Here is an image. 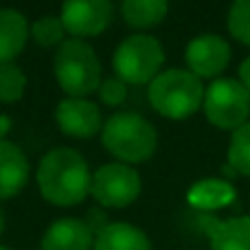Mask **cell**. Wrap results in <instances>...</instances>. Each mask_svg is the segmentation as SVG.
<instances>
[{"instance_id": "7c38bea8", "label": "cell", "mask_w": 250, "mask_h": 250, "mask_svg": "<svg viewBox=\"0 0 250 250\" xmlns=\"http://www.w3.org/2000/svg\"><path fill=\"white\" fill-rule=\"evenodd\" d=\"M29 180V160L11 141L0 138V200L18 195Z\"/></svg>"}, {"instance_id": "603a6c76", "label": "cell", "mask_w": 250, "mask_h": 250, "mask_svg": "<svg viewBox=\"0 0 250 250\" xmlns=\"http://www.w3.org/2000/svg\"><path fill=\"white\" fill-rule=\"evenodd\" d=\"M239 82H242V86L250 92V55L242 62V66H239Z\"/></svg>"}, {"instance_id": "d4e9b609", "label": "cell", "mask_w": 250, "mask_h": 250, "mask_svg": "<svg viewBox=\"0 0 250 250\" xmlns=\"http://www.w3.org/2000/svg\"><path fill=\"white\" fill-rule=\"evenodd\" d=\"M0 250H11V248H4V246H0Z\"/></svg>"}, {"instance_id": "6da1fadb", "label": "cell", "mask_w": 250, "mask_h": 250, "mask_svg": "<svg viewBox=\"0 0 250 250\" xmlns=\"http://www.w3.org/2000/svg\"><path fill=\"white\" fill-rule=\"evenodd\" d=\"M90 180L86 160L68 147L48 151L38 167L40 193L57 207L79 204L90 193Z\"/></svg>"}, {"instance_id": "30bf717a", "label": "cell", "mask_w": 250, "mask_h": 250, "mask_svg": "<svg viewBox=\"0 0 250 250\" xmlns=\"http://www.w3.org/2000/svg\"><path fill=\"white\" fill-rule=\"evenodd\" d=\"M57 125L73 138H92L101 127V112L92 101L68 97L55 110Z\"/></svg>"}, {"instance_id": "ac0fdd59", "label": "cell", "mask_w": 250, "mask_h": 250, "mask_svg": "<svg viewBox=\"0 0 250 250\" xmlns=\"http://www.w3.org/2000/svg\"><path fill=\"white\" fill-rule=\"evenodd\" d=\"M229 163L242 176H250V121L235 129L229 145Z\"/></svg>"}, {"instance_id": "4fadbf2b", "label": "cell", "mask_w": 250, "mask_h": 250, "mask_svg": "<svg viewBox=\"0 0 250 250\" xmlns=\"http://www.w3.org/2000/svg\"><path fill=\"white\" fill-rule=\"evenodd\" d=\"M29 24L26 18L16 9L0 11V64L13 62L26 46Z\"/></svg>"}, {"instance_id": "52a82bcc", "label": "cell", "mask_w": 250, "mask_h": 250, "mask_svg": "<svg viewBox=\"0 0 250 250\" xmlns=\"http://www.w3.org/2000/svg\"><path fill=\"white\" fill-rule=\"evenodd\" d=\"M90 193L101 207L123 208L141 193V176L125 163H110L95 171L90 180Z\"/></svg>"}, {"instance_id": "9c48e42d", "label": "cell", "mask_w": 250, "mask_h": 250, "mask_svg": "<svg viewBox=\"0 0 250 250\" xmlns=\"http://www.w3.org/2000/svg\"><path fill=\"white\" fill-rule=\"evenodd\" d=\"M185 60L198 79L217 77L230 60V46L220 35H200L189 42Z\"/></svg>"}, {"instance_id": "7402d4cb", "label": "cell", "mask_w": 250, "mask_h": 250, "mask_svg": "<svg viewBox=\"0 0 250 250\" xmlns=\"http://www.w3.org/2000/svg\"><path fill=\"white\" fill-rule=\"evenodd\" d=\"M99 97L105 105H119L125 101L127 97V88H125V82H121L119 77H110L105 82H101L99 86Z\"/></svg>"}, {"instance_id": "9a60e30c", "label": "cell", "mask_w": 250, "mask_h": 250, "mask_svg": "<svg viewBox=\"0 0 250 250\" xmlns=\"http://www.w3.org/2000/svg\"><path fill=\"white\" fill-rule=\"evenodd\" d=\"M213 250H250V215L215 220L208 226Z\"/></svg>"}, {"instance_id": "5b68a950", "label": "cell", "mask_w": 250, "mask_h": 250, "mask_svg": "<svg viewBox=\"0 0 250 250\" xmlns=\"http://www.w3.org/2000/svg\"><path fill=\"white\" fill-rule=\"evenodd\" d=\"M165 62L163 44L151 35H129L114 53V70L125 83H151Z\"/></svg>"}, {"instance_id": "d6986e66", "label": "cell", "mask_w": 250, "mask_h": 250, "mask_svg": "<svg viewBox=\"0 0 250 250\" xmlns=\"http://www.w3.org/2000/svg\"><path fill=\"white\" fill-rule=\"evenodd\" d=\"M26 88V77L13 62L0 64V101L2 104H16L22 99Z\"/></svg>"}, {"instance_id": "8992f818", "label": "cell", "mask_w": 250, "mask_h": 250, "mask_svg": "<svg viewBox=\"0 0 250 250\" xmlns=\"http://www.w3.org/2000/svg\"><path fill=\"white\" fill-rule=\"evenodd\" d=\"M204 114L220 129H237L248 121L250 92L237 79H215L204 92Z\"/></svg>"}, {"instance_id": "5bb4252c", "label": "cell", "mask_w": 250, "mask_h": 250, "mask_svg": "<svg viewBox=\"0 0 250 250\" xmlns=\"http://www.w3.org/2000/svg\"><path fill=\"white\" fill-rule=\"evenodd\" d=\"M95 250H151V244L141 229L127 222H112L97 233Z\"/></svg>"}, {"instance_id": "cb8c5ba5", "label": "cell", "mask_w": 250, "mask_h": 250, "mask_svg": "<svg viewBox=\"0 0 250 250\" xmlns=\"http://www.w3.org/2000/svg\"><path fill=\"white\" fill-rule=\"evenodd\" d=\"M2 230H4V213L0 208V235H2Z\"/></svg>"}, {"instance_id": "7a4b0ae2", "label": "cell", "mask_w": 250, "mask_h": 250, "mask_svg": "<svg viewBox=\"0 0 250 250\" xmlns=\"http://www.w3.org/2000/svg\"><path fill=\"white\" fill-rule=\"evenodd\" d=\"M149 104L167 119H189L204 101V88L191 70H165L149 83Z\"/></svg>"}, {"instance_id": "2e32d148", "label": "cell", "mask_w": 250, "mask_h": 250, "mask_svg": "<svg viewBox=\"0 0 250 250\" xmlns=\"http://www.w3.org/2000/svg\"><path fill=\"white\" fill-rule=\"evenodd\" d=\"M167 0H123L121 13L123 20L132 29H151L160 24L167 16Z\"/></svg>"}, {"instance_id": "3957f363", "label": "cell", "mask_w": 250, "mask_h": 250, "mask_svg": "<svg viewBox=\"0 0 250 250\" xmlns=\"http://www.w3.org/2000/svg\"><path fill=\"white\" fill-rule=\"evenodd\" d=\"M104 147L123 163H143L151 158L158 145L154 125L141 114L119 112L112 114L101 132Z\"/></svg>"}, {"instance_id": "44dd1931", "label": "cell", "mask_w": 250, "mask_h": 250, "mask_svg": "<svg viewBox=\"0 0 250 250\" xmlns=\"http://www.w3.org/2000/svg\"><path fill=\"white\" fill-rule=\"evenodd\" d=\"M229 31L235 40L250 46V0H235L229 11Z\"/></svg>"}, {"instance_id": "8fae6325", "label": "cell", "mask_w": 250, "mask_h": 250, "mask_svg": "<svg viewBox=\"0 0 250 250\" xmlns=\"http://www.w3.org/2000/svg\"><path fill=\"white\" fill-rule=\"evenodd\" d=\"M92 246H95L92 229L77 217L53 222L42 237V250H90Z\"/></svg>"}, {"instance_id": "277c9868", "label": "cell", "mask_w": 250, "mask_h": 250, "mask_svg": "<svg viewBox=\"0 0 250 250\" xmlns=\"http://www.w3.org/2000/svg\"><path fill=\"white\" fill-rule=\"evenodd\" d=\"M55 79L70 97L83 99L101 86V64L83 40H66L55 53Z\"/></svg>"}, {"instance_id": "ba28073f", "label": "cell", "mask_w": 250, "mask_h": 250, "mask_svg": "<svg viewBox=\"0 0 250 250\" xmlns=\"http://www.w3.org/2000/svg\"><path fill=\"white\" fill-rule=\"evenodd\" d=\"M62 24L68 33L79 38H92L108 29L112 22L110 0H64L62 4Z\"/></svg>"}, {"instance_id": "e0dca14e", "label": "cell", "mask_w": 250, "mask_h": 250, "mask_svg": "<svg viewBox=\"0 0 250 250\" xmlns=\"http://www.w3.org/2000/svg\"><path fill=\"white\" fill-rule=\"evenodd\" d=\"M235 200V189L230 182L224 180H202L198 185L191 187L189 191V202L195 208H222L226 204H230Z\"/></svg>"}, {"instance_id": "ffe728a7", "label": "cell", "mask_w": 250, "mask_h": 250, "mask_svg": "<svg viewBox=\"0 0 250 250\" xmlns=\"http://www.w3.org/2000/svg\"><path fill=\"white\" fill-rule=\"evenodd\" d=\"M29 33L33 35V40L44 48H51V46H57V44L64 42V24H62L60 18L55 16H44L40 20L33 22V26L29 29Z\"/></svg>"}]
</instances>
